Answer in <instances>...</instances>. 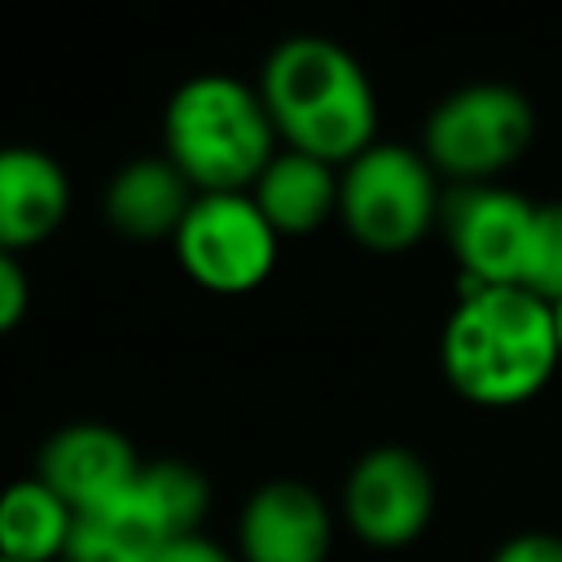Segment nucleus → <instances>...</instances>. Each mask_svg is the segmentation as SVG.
Segmentation results:
<instances>
[{"instance_id":"6","label":"nucleus","mask_w":562,"mask_h":562,"mask_svg":"<svg viewBox=\"0 0 562 562\" xmlns=\"http://www.w3.org/2000/svg\"><path fill=\"white\" fill-rule=\"evenodd\" d=\"M171 241L189 281L211 294H246L277 263V228L250 193H198Z\"/></svg>"},{"instance_id":"18","label":"nucleus","mask_w":562,"mask_h":562,"mask_svg":"<svg viewBox=\"0 0 562 562\" xmlns=\"http://www.w3.org/2000/svg\"><path fill=\"white\" fill-rule=\"evenodd\" d=\"M26 303H31V285H26V272H22L18 255L0 250V334L22 325Z\"/></svg>"},{"instance_id":"8","label":"nucleus","mask_w":562,"mask_h":562,"mask_svg":"<svg viewBox=\"0 0 562 562\" xmlns=\"http://www.w3.org/2000/svg\"><path fill=\"white\" fill-rule=\"evenodd\" d=\"M439 224L448 233V246L465 272V281L479 285H522L531 237H536V202H527L514 189L470 180L443 193Z\"/></svg>"},{"instance_id":"13","label":"nucleus","mask_w":562,"mask_h":562,"mask_svg":"<svg viewBox=\"0 0 562 562\" xmlns=\"http://www.w3.org/2000/svg\"><path fill=\"white\" fill-rule=\"evenodd\" d=\"M255 206L263 220L281 233H312L338 211V176L334 162L303 154V149H281L268 158L259 180L250 184Z\"/></svg>"},{"instance_id":"4","label":"nucleus","mask_w":562,"mask_h":562,"mask_svg":"<svg viewBox=\"0 0 562 562\" xmlns=\"http://www.w3.org/2000/svg\"><path fill=\"white\" fill-rule=\"evenodd\" d=\"M439 206L430 158L391 140H373L338 176V215L347 233L378 255L417 246L439 220Z\"/></svg>"},{"instance_id":"1","label":"nucleus","mask_w":562,"mask_h":562,"mask_svg":"<svg viewBox=\"0 0 562 562\" xmlns=\"http://www.w3.org/2000/svg\"><path fill=\"white\" fill-rule=\"evenodd\" d=\"M439 364L448 386L483 408H514L544 391L558 373L553 303L527 285L465 281L439 334Z\"/></svg>"},{"instance_id":"11","label":"nucleus","mask_w":562,"mask_h":562,"mask_svg":"<svg viewBox=\"0 0 562 562\" xmlns=\"http://www.w3.org/2000/svg\"><path fill=\"white\" fill-rule=\"evenodd\" d=\"M70 211L66 167L35 145H0V250L40 246Z\"/></svg>"},{"instance_id":"17","label":"nucleus","mask_w":562,"mask_h":562,"mask_svg":"<svg viewBox=\"0 0 562 562\" xmlns=\"http://www.w3.org/2000/svg\"><path fill=\"white\" fill-rule=\"evenodd\" d=\"M522 285L540 294L544 303L562 299V202H540L536 206V237H531V259Z\"/></svg>"},{"instance_id":"9","label":"nucleus","mask_w":562,"mask_h":562,"mask_svg":"<svg viewBox=\"0 0 562 562\" xmlns=\"http://www.w3.org/2000/svg\"><path fill=\"white\" fill-rule=\"evenodd\" d=\"M334 514L312 483L272 479L237 514V562H329Z\"/></svg>"},{"instance_id":"7","label":"nucleus","mask_w":562,"mask_h":562,"mask_svg":"<svg viewBox=\"0 0 562 562\" xmlns=\"http://www.w3.org/2000/svg\"><path fill=\"white\" fill-rule=\"evenodd\" d=\"M435 474L404 443H378L356 457L342 483V518L369 549L395 553L426 536L435 518Z\"/></svg>"},{"instance_id":"2","label":"nucleus","mask_w":562,"mask_h":562,"mask_svg":"<svg viewBox=\"0 0 562 562\" xmlns=\"http://www.w3.org/2000/svg\"><path fill=\"white\" fill-rule=\"evenodd\" d=\"M263 110L290 149L351 162L373 145L378 97L364 66L329 35H285L263 57Z\"/></svg>"},{"instance_id":"12","label":"nucleus","mask_w":562,"mask_h":562,"mask_svg":"<svg viewBox=\"0 0 562 562\" xmlns=\"http://www.w3.org/2000/svg\"><path fill=\"white\" fill-rule=\"evenodd\" d=\"M198 189L180 176V167L162 158H132L105 184V220L127 237H176L184 211L193 206Z\"/></svg>"},{"instance_id":"15","label":"nucleus","mask_w":562,"mask_h":562,"mask_svg":"<svg viewBox=\"0 0 562 562\" xmlns=\"http://www.w3.org/2000/svg\"><path fill=\"white\" fill-rule=\"evenodd\" d=\"M75 509L44 483L18 479L0 487V558L9 562H66Z\"/></svg>"},{"instance_id":"16","label":"nucleus","mask_w":562,"mask_h":562,"mask_svg":"<svg viewBox=\"0 0 562 562\" xmlns=\"http://www.w3.org/2000/svg\"><path fill=\"white\" fill-rule=\"evenodd\" d=\"M136 483H140L145 501L158 509V518L167 522L171 536L202 531V518L211 509V483H206V474L198 465H189L180 457L145 461Z\"/></svg>"},{"instance_id":"20","label":"nucleus","mask_w":562,"mask_h":562,"mask_svg":"<svg viewBox=\"0 0 562 562\" xmlns=\"http://www.w3.org/2000/svg\"><path fill=\"white\" fill-rule=\"evenodd\" d=\"M154 562H237V553H228L220 540H211L206 531H189V536H176L158 549Z\"/></svg>"},{"instance_id":"5","label":"nucleus","mask_w":562,"mask_h":562,"mask_svg":"<svg viewBox=\"0 0 562 562\" xmlns=\"http://www.w3.org/2000/svg\"><path fill=\"white\" fill-rule=\"evenodd\" d=\"M536 136V110L531 101L496 79L465 83L448 92L430 119H426V158L430 167L457 176L461 184L487 180L522 158V149Z\"/></svg>"},{"instance_id":"19","label":"nucleus","mask_w":562,"mask_h":562,"mask_svg":"<svg viewBox=\"0 0 562 562\" xmlns=\"http://www.w3.org/2000/svg\"><path fill=\"white\" fill-rule=\"evenodd\" d=\"M487 562H562V536L558 531H518L492 549Z\"/></svg>"},{"instance_id":"10","label":"nucleus","mask_w":562,"mask_h":562,"mask_svg":"<svg viewBox=\"0 0 562 562\" xmlns=\"http://www.w3.org/2000/svg\"><path fill=\"white\" fill-rule=\"evenodd\" d=\"M140 465L145 461L123 430L105 422H70L44 439L35 457V479H44L75 514H83L123 496L136 483Z\"/></svg>"},{"instance_id":"21","label":"nucleus","mask_w":562,"mask_h":562,"mask_svg":"<svg viewBox=\"0 0 562 562\" xmlns=\"http://www.w3.org/2000/svg\"><path fill=\"white\" fill-rule=\"evenodd\" d=\"M553 334H558V356H562V299L553 303Z\"/></svg>"},{"instance_id":"3","label":"nucleus","mask_w":562,"mask_h":562,"mask_svg":"<svg viewBox=\"0 0 562 562\" xmlns=\"http://www.w3.org/2000/svg\"><path fill=\"white\" fill-rule=\"evenodd\" d=\"M167 158L198 193H246L277 154V127L259 88L202 70L189 75L162 110Z\"/></svg>"},{"instance_id":"22","label":"nucleus","mask_w":562,"mask_h":562,"mask_svg":"<svg viewBox=\"0 0 562 562\" xmlns=\"http://www.w3.org/2000/svg\"><path fill=\"white\" fill-rule=\"evenodd\" d=\"M0 562H9V558H0Z\"/></svg>"},{"instance_id":"14","label":"nucleus","mask_w":562,"mask_h":562,"mask_svg":"<svg viewBox=\"0 0 562 562\" xmlns=\"http://www.w3.org/2000/svg\"><path fill=\"white\" fill-rule=\"evenodd\" d=\"M167 540L176 536L167 531L158 509L145 501L140 483H132L123 496L75 514L66 562H154Z\"/></svg>"}]
</instances>
